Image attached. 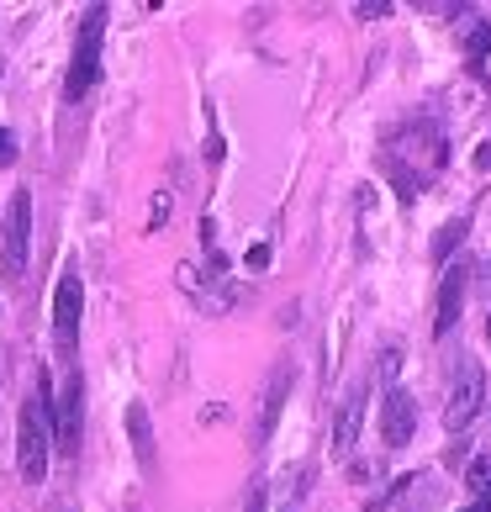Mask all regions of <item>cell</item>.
I'll return each instance as SVG.
<instances>
[{
  "mask_svg": "<svg viewBox=\"0 0 491 512\" xmlns=\"http://www.w3.org/2000/svg\"><path fill=\"white\" fill-rule=\"evenodd\" d=\"M381 169L391 175L396 191H402V201H418L423 180L433 175V169H444V132L433 122H407L402 132H391Z\"/></svg>",
  "mask_w": 491,
  "mask_h": 512,
  "instance_id": "6da1fadb",
  "label": "cell"
},
{
  "mask_svg": "<svg viewBox=\"0 0 491 512\" xmlns=\"http://www.w3.org/2000/svg\"><path fill=\"white\" fill-rule=\"evenodd\" d=\"M48 454H53V386L48 375H37V391L22 407V423H16V470H22L27 486H43Z\"/></svg>",
  "mask_w": 491,
  "mask_h": 512,
  "instance_id": "7a4b0ae2",
  "label": "cell"
},
{
  "mask_svg": "<svg viewBox=\"0 0 491 512\" xmlns=\"http://www.w3.org/2000/svg\"><path fill=\"white\" fill-rule=\"evenodd\" d=\"M101 37H106V6H90L80 16V37H74V59H69V80H64V96L80 101L90 85H96V69H101Z\"/></svg>",
  "mask_w": 491,
  "mask_h": 512,
  "instance_id": "3957f363",
  "label": "cell"
},
{
  "mask_svg": "<svg viewBox=\"0 0 491 512\" xmlns=\"http://www.w3.org/2000/svg\"><path fill=\"white\" fill-rule=\"evenodd\" d=\"M27 243H32V196L16 191L6 206V249H0V280L6 286L27 275Z\"/></svg>",
  "mask_w": 491,
  "mask_h": 512,
  "instance_id": "277c9868",
  "label": "cell"
},
{
  "mask_svg": "<svg viewBox=\"0 0 491 512\" xmlns=\"http://www.w3.org/2000/svg\"><path fill=\"white\" fill-rule=\"evenodd\" d=\"M486 402V375L476 359H460V370H455V381H449V402H444V428L449 433H460L476 423V412Z\"/></svg>",
  "mask_w": 491,
  "mask_h": 512,
  "instance_id": "5b68a950",
  "label": "cell"
},
{
  "mask_svg": "<svg viewBox=\"0 0 491 512\" xmlns=\"http://www.w3.org/2000/svg\"><path fill=\"white\" fill-rule=\"evenodd\" d=\"M80 433H85V386L80 375H64V391L53 396V449L80 454Z\"/></svg>",
  "mask_w": 491,
  "mask_h": 512,
  "instance_id": "8992f818",
  "label": "cell"
},
{
  "mask_svg": "<svg viewBox=\"0 0 491 512\" xmlns=\"http://www.w3.org/2000/svg\"><path fill=\"white\" fill-rule=\"evenodd\" d=\"M80 312H85V286H80V275L69 270L59 280V291H53V338H59L64 354L80 344Z\"/></svg>",
  "mask_w": 491,
  "mask_h": 512,
  "instance_id": "52a82bcc",
  "label": "cell"
},
{
  "mask_svg": "<svg viewBox=\"0 0 491 512\" xmlns=\"http://www.w3.org/2000/svg\"><path fill=\"white\" fill-rule=\"evenodd\" d=\"M412 433H418V402L402 386H391L381 402V439H386V449H402V444H412Z\"/></svg>",
  "mask_w": 491,
  "mask_h": 512,
  "instance_id": "ba28073f",
  "label": "cell"
},
{
  "mask_svg": "<svg viewBox=\"0 0 491 512\" xmlns=\"http://www.w3.org/2000/svg\"><path fill=\"white\" fill-rule=\"evenodd\" d=\"M470 275H476V264H449V270H444V280H439V307H433V338H444V333L460 322Z\"/></svg>",
  "mask_w": 491,
  "mask_h": 512,
  "instance_id": "9c48e42d",
  "label": "cell"
},
{
  "mask_svg": "<svg viewBox=\"0 0 491 512\" xmlns=\"http://www.w3.org/2000/svg\"><path fill=\"white\" fill-rule=\"evenodd\" d=\"M360 423H365V386H354L333 417V460H349L354 444H360Z\"/></svg>",
  "mask_w": 491,
  "mask_h": 512,
  "instance_id": "30bf717a",
  "label": "cell"
},
{
  "mask_svg": "<svg viewBox=\"0 0 491 512\" xmlns=\"http://www.w3.org/2000/svg\"><path fill=\"white\" fill-rule=\"evenodd\" d=\"M291 381H296V370L291 365H275L270 386H264V402H259V428H254L259 444H270V433L280 423V407H286V396H291Z\"/></svg>",
  "mask_w": 491,
  "mask_h": 512,
  "instance_id": "8fae6325",
  "label": "cell"
},
{
  "mask_svg": "<svg viewBox=\"0 0 491 512\" xmlns=\"http://www.w3.org/2000/svg\"><path fill=\"white\" fill-rule=\"evenodd\" d=\"M127 433H132V454H138L143 470H154V428H148V407L127 402Z\"/></svg>",
  "mask_w": 491,
  "mask_h": 512,
  "instance_id": "7c38bea8",
  "label": "cell"
},
{
  "mask_svg": "<svg viewBox=\"0 0 491 512\" xmlns=\"http://www.w3.org/2000/svg\"><path fill=\"white\" fill-rule=\"evenodd\" d=\"M465 486H470V507H465V512H491V454L470 460Z\"/></svg>",
  "mask_w": 491,
  "mask_h": 512,
  "instance_id": "4fadbf2b",
  "label": "cell"
},
{
  "mask_svg": "<svg viewBox=\"0 0 491 512\" xmlns=\"http://www.w3.org/2000/svg\"><path fill=\"white\" fill-rule=\"evenodd\" d=\"M465 233H470V222H465V217H455V222H444V227H439V238H433V259L444 264V259H449V254H455L460 243H465Z\"/></svg>",
  "mask_w": 491,
  "mask_h": 512,
  "instance_id": "5bb4252c",
  "label": "cell"
},
{
  "mask_svg": "<svg viewBox=\"0 0 491 512\" xmlns=\"http://www.w3.org/2000/svg\"><path fill=\"white\" fill-rule=\"evenodd\" d=\"M486 53H491V22H481V16H476V22L465 27V59L481 64Z\"/></svg>",
  "mask_w": 491,
  "mask_h": 512,
  "instance_id": "9a60e30c",
  "label": "cell"
},
{
  "mask_svg": "<svg viewBox=\"0 0 491 512\" xmlns=\"http://www.w3.org/2000/svg\"><path fill=\"white\" fill-rule=\"evenodd\" d=\"M169 206H175V201H169V191H159V196H154V206H148V233L169 222Z\"/></svg>",
  "mask_w": 491,
  "mask_h": 512,
  "instance_id": "2e32d148",
  "label": "cell"
},
{
  "mask_svg": "<svg viewBox=\"0 0 491 512\" xmlns=\"http://www.w3.org/2000/svg\"><path fill=\"white\" fill-rule=\"evenodd\" d=\"M396 370H402V349H386V354H381V381H386V391H391V381H396Z\"/></svg>",
  "mask_w": 491,
  "mask_h": 512,
  "instance_id": "e0dca14e",
  "label": "cell"
},
{
  "mask_svg": "<svg viewBox=\"0 0 491 512\" xmlns=\"http://www.w3.org/2000/svg\"><path fill=\"white\" fill-rule=\"evenodd\" d=\"M11 159H16V132L0 127V164H11Z\"/></svg>",
  "mask_w": 491,
  "mask_h": 512,
  "instance_id": "ac0fdd59",
  "label": "cell"
},
{
  "mask_svg": "<svg viewBox=\"0 0 491 512\" xmlns=\"http://www.w3.org/2000/svg\"><path fill=\"white\" fill-rule=\"evenodd\" d=\"M264 264H270V243H254V249H249V270H264Z\"/></svg>",
  "mask_w": 491,
  "mask_h": 512,
  "instance_id": "d6986e66",
  "label": "cell"
},
{
  "mask_svg": "<svg viewBox=\"0 0 491 512\" xmlns=\"http://www.w3.org/2000/svg\"><path fill=\"white\" fill-rule=\"evenodd\" d=\"M243 512H264V481L249 486V502H243Z\"/></svg>",
  "mask_w": 491,
  "mask_h": 512,
  "instance_id": "ffe728a7",
  "label": "cell"
},
{
  "mask_svg": "<svg viewBox=\"0 0 491 512\" xmlns=\"http://www.w3.org/2000/svg\"><path fill=\"white\" fill-rule=\"evenodd\" d=\"M391 6H386V0H365V6H354V16H386Z\"/></svg>",
  "mask_w": 491,
  "mask_h": 512,
  "instance_id": "44dd1931",
  "label": "cell"
},
{
  "mask_svg": "<svg viewBox=\"0 0 491 512\" xmlns=\"http://www.w3.org/2000/svg\"><path fill=\"white\" fill-rule=\"evenodd\" d=\"M476 169H491V143H481V148H476Z\"/></svg>",
  "mask_w": 491,
  "mask_h": 512,
  "instance_id": "7402d4cb",
  "label": "cell"
},
{
  "mask_svg": "<svg viewBox=\"0 0 491 512\" xmlns=\"http://www.w3.org/2000/svg\"><path fill=\"white\" fill-rule=\"evenodd\" d=\"M486 344H491V312H486Z\"/></svg>",
  "mask_w": 491,
  "mask_h": 512,
  "instance_id": "603a6c76",
  "label": "cell"
},
{
  "mask_svg": "<svg viewBox=\"0 0 491 512\" xmlns=\"http://www.w3.org/2000/svg\"><path fill=\"white\" fill-rule=\"evenodd\" d=\"M280 512H296V507H280Z\"/></svg>",
  "mask_w": 491,
  "mask_h": 512,
  "instance_id": "cb8c5ba5",
  "label": "cell"
}]
</instances>
